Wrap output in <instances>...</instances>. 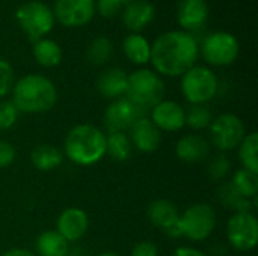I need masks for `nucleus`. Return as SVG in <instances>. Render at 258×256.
<instances>
[{
    "mask_svg": "<svg viewBox=\"0 0 258 256\" xmlns=\"http://www.w3.org/2000/svg\"><path fill=\"white\" fill-rule=\"evenodd\" d=\"M200 54L198 41L187 32L162 33L151 45L150 62L157 74L166 77H181L186 71L197 65Z\"/></svg>",
    "mask_w": 258,
    "mask_h": 256,
    "instance_id": "1",
    "label": "nucleus"
},
{
    "mask_svg": "<svg viewBox=\"0 0 258 256\" xmlns=\"http://www.w3.org/2000/svg\"><path fill=\"white\" fill-rule=\"evenodd\" d=\"M12 103L20 113L39 115L50 112L57 101L54 83L41 74H27L14 83Z\"/></svg>",
    "mask_w": 258,
    "mask_h": 256,
    "instance_id": "2",
    "label": "nucleus"
},
{
    "mask_svg": "<svg viewBox=\"0 0 258 256\" xmlns=\"http://www.w3.org/2000/svg\"><path fill=\"white\" fill-rule=\"evenodd\" d=\"M62 152L77 166H94L106 157V134L94 124H77L68 131Z\"/></svg>",
    "mask_w": 258,
    "mask_h": 256,
    "instance_id": "3",
    "label": "nucleus"
},
{
    "mask_svg": "<svg viewBox=\"0 0 258 256\" xmlns=\"http://www.w3.org/2000/svg\"><path fill=\"white\" fill-rule=\"evenodd\" d=\"M125 98L148 113L156 104L165 100V83L156 71L147 68L138 69L128 74Z\"/></svg>",
    "mask_w": 258,
    "mask_h": 256,
    "instance_id": "4",
    "label": "nucleus"
},
{
    "mask_svg": "<svg viewBox=\"0 0 258 256\" xmlns=\"http://www.w3.org/2000/svg\"><path fill=\"white\" fill-rule=\"evenodd\" d=\"M219 89L216 74L207 68L195 65L181 75V94L190 106L210 103Z\"/></svg>",
    "mask_w": 258,
    "mask_h": 256,
    "instance_id": "5",
    "label": "nucleus"
},
{
    "mask_svg": "<svg viewBox=\"0 0 258 256\" xmlns=\"http://www.w3.org/2000/svg\"><path fill=\"white\" fill-rule=\"evenodd\" d=\"M218 216L215 208L207 202H198L180 213L183 238L190 241H206L215 232Z\"/></svg>",
    "mask_w": 258,
    "mask_h": 256,
    "instance_id": "6",
    "label": "nucleus"
},
{
    "mask_svg": "<svg viewBox=\"0 0 258 256\" xmlns=\"http://www.w3.org/2000/svg\"><path fill=\"white\" fill-rule=\"evenodd\" d=\"M209 130V143L219 152H230L239 148L246 136L243 121L234 113H222L213 119Z\"/></svg>",
    "mask_w": 258,
    "mask_h": 256,
    "instance_id": "7",
    "label": "nucleus"
},
{
    "mask_svg": "<svg viewBox=\"0 0 258 256\" xmlns=\"http://www.w3.org/2000/svg\"><path fill=\"white\" fill-rule=\"evenodd\" d=\"M15 20L27 38L33 42L42 39L47 33L51 32L54 26L53 11L41 2L23 3L15 12Z\"/></svg>",
    "mask_w": 258,
    "mask_h": 256,
    "instance_id": "8",
    "label": "nucleus"
},
{
    "mask_svg": "<svg viewBox=\"0 0 258 256\" xmlns=\"http://www.w3.org/2000/svg\"><path fill=\"white\" fill-rule=\"evenodd\" d=\"M239 41L228 32H213L204 38L201 54L204 60L213 66L231 65L239 56Z\"/></svg>",
    "mask_w": 258,
    "mask_h": 256,
    "instance_id": "9",
    "label": "nucleus"
},
{
    "mask_svg": "<svg viewBox=\"0 0 258 256\" xmlns=\"http://www.w3.org/2000/svg\"><path fill=\"white\" fill-rule=\"evenodd\" d=\"M227 240L239 252H249L258 243V220L254 213H233L227 222Z\"/></svg>",
    "mask_w": 258,
    "mask_h": 256,
    "instance_id": "10",
    "label": "nucleus"
},
{
    "mask_svg": "<svg viewBox=\"0 0 258 256\" xmlns=\"http://www.w3.org/2000/svg\"><path fill=\"white\" fill-rule=\"evenodd\" d=\"M147 112L132 103L128 98L122 97L110 101L104 112V127L107 133H127L128 128Z\"/></svg>",
    "mask_w": 258,
    "mask_h": 256,
    "instance_id": "11",
    "label": "nucleus"
},
{
    "mask_svg": "<svg viewBox=\"0 0 258 256\" xmlns=\"http://www.w3.org/2000/svg\"><path fill=\"white\" fill-rule=\"evenodd\" d=\"M95 14L94 0H56L53 15L67 27H80L92 20Z\"/></svg>",
    "mask_w": 258,
    "mask_h": 256,
    "instance_id": "12",
    "label": "nucleus"
},
{
    "mask_svg": "<svg viewBox=\"0 0 258 256\" xmlns=\"http://www.w3.org/2000/svg\"><path fill=\"white\" fill-rule=\"evenodd\" d=\"M148 118L162 133H175L186 127V109L172 100H162L150 110Z\"/></svg>",
    "mask_w": 258,
    "mask_h": 256,
    "instance_id": "13",
    "label": "nucleus"
},
{
    "mask_svg": "<svg viewBox=\"0 0 258 256\" xmlns=\"http://www.w3.org/2000/svg\"><path fill=\"white\" fill-rule=\"evenodd\" d=\"M128 139L133 145V149H138L144 154H151L159 149L162 143V131L153 124L147 116L139 118L127 131Z\"/></svg>",
    "mask_w": 258,
    "mask_h": 256,
    "instance_id": "14",
    "label": "nucleus"
},
{
    "mask_svg": "<svg viewBox=\"0 0 258 256\" xmlns=\"http://www.w3.org/2000/svg\"><path fill=\"white\" fill-rule=\"evenodd\" d=\"M89 229V217L86 211L77 208V207H70L65 208L56 222V231L71 244L77 243L82 240Z\"/></svg>",
    "mask_w": 258,
    "mask_h": 256,
    "instance_id": "15",
    "label": "nucleus"
},
{
    "mask_svg": "<svg viewBox=\"0 0 258 256\" xmlns=\"http://www.w3.org/2000/svg\"><path fill=\"white\" fill-rule=\"evenodd\" d=\"M212 146L203 134L190 133L178 139L175 145V155L180 161L187 164L203 163L210 157Z\"/></svg>",
    "mask_w": 258,
    "mask_h": 256,
    "instance_id": "16",
    "label": "nucleus"
},
{
    "mask_svg": "<svg viewBox=\"0 0 258 256\" xmlns=\"http://www.w3.org/2000/svg\"><path fill=\"white\" fill-rule=\"evenodd\" d=\"M178 23L187 33H195L204 29L209 18V6L206 0H180Z\"/></svg>",
    "mask_w": 258,
    "mask_h": 256,
    "instance_id": "17",
    "label": "nucleus"
},
{
    "mask_svg": "<svg viewBox=\"0 0 258 256\" xmlns=\"http://www.w3.org/2000/svg\"><path fill=\"white\" fill-rule=\"evenodd\" d=\"M128 74L121 68H107L104 69L97 80L98 92L107 100H118L125 97Z\"/></svg>",
    "mask_w": 258,
    "mask_h": 256,
    "instance_id": "18",
    "label": "nucleus"
},
{
    "mask_svg": "<svg viewBox=\"0 0 258 256\" xmlns=\"http://www.w3.org/2000/svg\"><path fill=\"white\" fill-rule=\"evenodd\" d=\"M147 217L156 228L166 231L178 222L180 211L177 205L168 199H154L147 208Z\"/></svg>",
    "mask_w": 258,
    "mask_h": 256,
    "instance_id": "19",
    "label": "nucleus"
},
{
    "mask_svg": "<svg viewBox=\"0 0 258 256\" xmlns=\"http://www.w3.org/2000/svg\"><path fill=\"white\" fill-rule=\"evenodd\" d=\"M154 18V6L145 0H135L128 3L122 12V24L132 30L139 32L148 26Z\"/></svg>",
    "mask_w": 258,
    "mask_h": 256,
    "instance_id": "20",
    "label": "nucleus"
},
{
    "mask_svg": "<svg viewBox=\"0 0 258 256\" xmlns=\"http://www.w3.org/2000/svg\"><path fill=\"white\" fill-rule=\"evenodd\" d=\"M63 152L54 146V145H48V143H42V145H36L32 152H30V163L36 170L41 172H53L57 167L62 166L63 163Z\"/></svg>",
    "mask_w": 258,
    "mask_h": 256,
    "instance_id": "21",
    "label": "nucleus"
},
{
    "mask_svg": "<svg viewBox=\"0 0 258 256\" xmlns=\"http://www.w3.org/2000/svg\"><path fill=\"white\" fill-rule=\"evenodd\" d=\"M218 199L224 208L231 210L233 213H252V210L257 205V198L255 199L243 198L230 181L221 183L218 189Z\"/></svg>",
    "mask_w": 258,
    "mask_h": 256,
    "instance_id": "22",
    "label": "nucleus"
},
{
    "mask_svg": "<svg viewBox=\"0 0 258 256\" xmlns=\"http://www.w3.org/2000/svg\"><path fill=\"white\" fill-rule=\"evenodd\" d=\"M71 244L56 231L47 229L36 237L35 255L36 256H68Z\"/></svg>",
    "mask_w": 258,
    "mask_h": 256,
    "instance_id": "23",
    "label": "nucleus"
},
{
    "mask_svg": "<svg viewBox=\"0 0 258 256\" xmlns=\"http://www.w3.org/2000/svg\"><path fill=\"white\" fill-rule=\"evenodd\" d=\"M127 59L135 65H147L151 57V45L139 33H130L122 44Z\"/></svg>",
    "mask_w": 258,
    "mask_h": 256,
    "instance_id": "24",
    "label": "nucleus"
},
{
    "mask_svg": "<svg viewBox=\"0 0 258 256\" xmlns=\"http://www.w3.org/2000/svg\"><path fill=\"white\" fill-rule=\"evenodd\" d=\"M33 56L41 66L53 68L57 66L62 60V48L56 41L42 38L33 42Z\"/></svg>",
    "mask_w": 258,
    "mask_h": 256,
    "instance_id": "25",
    "label": "nucleus"
},
{
    "mask_svg": "<svg viewBox=\"0 0 258 256\" xmlns=\"http://www.w3.org/2000/svg\"><path fill=\"white\" fill-rule=\"evenodd\" d=\"M133 154V145L127 133H107L106 134V155L113 161H127Z\"/></svg>",
    "mask_w": 258,
    "mask_h": 256,
    "instance_id": "26",
    "label": "nucleus"
},
{
    "mask_svg": "<svg viewBox=\"0 0 258 256\" xmlns=\"http://www.w3.org/2000/svg\"><path fill=\"white\" fill-rule=\"evenodd\" d=\"M239 161L243 169L258 174V134L248 133L237 148Z\"/></svg>",
    "mask_w": 258,
    "mask_h": 256,
    "instance_id": "27",
    "label": "nucleus"
},
{
    "mask_svg": "<svg viewBox=\"0 0 258 256\" xmlns=\"http://www.w3.org/2000/svg\"><path fill=\"white\" fill-rule=\"evenodd\" d=\"M230 183L234 186V189L248 199H255L258 195V174H254L251 170H246L240 167L236 170L230 180Z\"/></svg>",
    "mask_w": 258,
    "mask_h": 256,
    "instance_id": "28",
    "label": "nucleus"
},
{
    "mask_svg": "<svg viewBox=\"0 0 258 256\" xmlns=\"http://www.w3.org/2000/svg\"><path fill=\"white\" fill-rule=\"evenodd\" d=\"M112 53H113V45H112V41L106 36H98L95 38L91 44H89V48H88V60L95 65V66H103L106 65L110 57H112Z\"/></svg>",
    "mask_w": 258,
    "mask_h": 256,
    "instance_id": "29",
    "label": "nucleus"
},
{
    "mask_svg": "<svg viewBox=\"0 0 258 256\" xmlns=\"http://www.w3.org/2000/svg\"><path fill=\"white\" fill-rule=\"evenodd\" d=\"M215 116L212 110L207 107V104L200 106H190L186 110V125L194 131H203L210 127Z\"/></svg>",
    "mask_w": 258,
    "mask_h": 256,
    "instance_id": "30",
    "label": "nucleus"
},
{
    "mask_svg": "<svg viewBox=\"0 0 258 256\" xmlns=\"http://www.w3.org/2000/svg\"><path fill=\"white\" fill-rule=\"evenodd\" d=\"M207 174L210 180L216 183H224L227 181L228 175L231 174V160L227 154L219 152L218 155L212 157L207 164Z\"/></svg>",
    "mask_w": 258,
    "mask_h": 256,
    "instance_id": "31",
    "label": "nucleus"
},
{
    "mask_svg": "<svg viewBox=\"0 0 258 256\" xmlns=\"http://www.w3.org/2000/svg\"><path fill=\"white\" fill-rule=\"evenodd\" d=\"M20 118L18 109L11 100H0V131L11 130Z\"/></svg>",
    "mask_w": 258,
    "mask_h": 256,
    "instance_id": "32",
    "label": "nucleus"
},
{
    "mask_svg": "<svg viewBox=\"0 0 258 256\" xmlns=\"http://www.w3.org/2000/svg\"><path fill=\"white\" fill-rule=\"evenodd\" d=\"M14 83H15L14 68L8 60L0 59V98H5L8 94H11Z\"/></svg>",
    "mask_w": 258,
    "mask_h": 256,
    "instance_id": "33",
    "label": "nucleus"
},
{
    "mask_svg": "<svg viewBox=\"0 0 258 256\" xmlns=\"http://www.w3.org/2000/svg\"><path fill=\"white\" fill-rule=\"evenodd\" d=\"M122 6L121 0H98L95 5V9L98 11V14L104 18H112L115 17L119 9Z\"/></svg>",
    "mask_w": 258,
    "mask_h": 256,
    "instance_id": "34",
    "label": "nucleus"
},
{
    "mask_svg": "<svg viewBox=\"0 0 258 256\" xmlns=\"http://www.w3.org/2000/svg\"><path fill=\"white\" fill-rule=\"evenodd\" d=\"M17 157L15 146L8 140H0V169L9 167Z\"/></svg>",
    "mask_w": 258,
    "mask_h": 256,
    "instance_id": "35",
    "label": "nucleus"
},
{
    "mask_svg": "<svg viewBox=\"0 0 258 256\" xmlns=\"http://www.w3.org/2000/svg\"><path fill=\"white\" fill-rule=\"evenodd\" d=\"M130 256H159V249L153 241H141L132 249Z\"/></svg>",
    "mask_w": 258,
    "mask_h": 256,
    "instance_id": "36",
    "label": "nucleus"
},
{
    "mask_svg": "<svg viewBox=\"0 0 258 256\" xmlns=\"http://www.w3.org/2000/svg\"><path fill=\"white\" fill-rule=\"evenodd\" d=\"M172 256H209L207 253H204L203 250L197 249V247H192V246H180L177 247Z\"/></svg>",
    "mask_w": 258,
    "mask_h": 256,
    "instance_id": "37",
    "label": "nucleus"
},
{
    "mask_svg": "<svg viewBox=\"0 0 258 256\" xmlns=\"http://www.w3.org/2000/svg\"><path fill=\"white\" fill-rule=\"evenodd\" d=\"M169 238L172 240H178V238H183V229H181V225H180V219L175 225H172L171 228H168L166 231H163Z\"/></svg>",
    "mask_w": 258,
    "mask_h": 256,
    "instance_id": "38",
    "label": "nucleus"
},
{
    "mask_svg": "<svg viewBox=\"0 0 258 256\" xmlns=\"http://www.w3.org/2000/svg\"><path fill=\"white\" fill-rule=\"evenodd\" d=\"M2 256H36L35 252L32 250H27V249H23V247H12L6 252H3Z\"/></svg>",
    "mask_w": 258,
    "mask_h": 256,
    "instance_id": "39",
    "label": "nucleus"
},
{
    "mask_svg": "<svg viewBox=\"0 0 258 256\" xmlns=\"http://www.w3.org/2000/svg\"><path fill=\"white\" fill-rule=\"evenodd\" d=\"M98 256H121L119 253H116V252H103V253H100Z\"/></svg>",
    "mask_w": 258,
    "mask_h": 256,
    "instance_id": "40",
    "label": "nucleus"
},
{
    "mask_svg": "<svg viewBox=\"0 0 258 256\" xmlns=\"http://www.w3.org/2000/svg\"><path fill=\"white\" fill-rule=\"evenodd\" d=\"M122 2V5L125 3V5H128V3H132V2H135V0H121Z\"/></svg>",
    "mask_w": 258,
    "mask_h": 256,
    "instance_id": "41",
    "label": "nucleus"
}]
</instances>
